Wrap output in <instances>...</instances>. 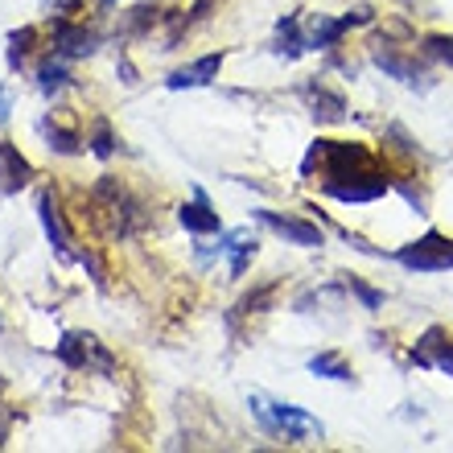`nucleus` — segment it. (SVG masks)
<instances>
[{
	"mask_svg": "<svg viewBox=\"0 0 453 453\" xmlns=\"http://www.w3.org/2000/svg\"><path fill=\"white\" fill-rule=\"evenodd\" d=\"M58 358L71 371H91V367H96V371H104V375H111V371H116L111 355L96 342V338H91V334H74V330H66V334H62Z\"/></svg>",
	"mask_w": 453,
	"mask_h": 453,
	"instance_id": "obj_5",
	"label": "nucleus"
},
{
	"mask_svg": "<svg viewBox=\"0 0 453 453\" xmlns=\"http://www.w3.org/2000/svg\"><path fill=\"white\" fill-rule=\"evenodd\" d=\"M223 66V54H206L194 66H181V71L169 74V91H186V87H206Z\"/></svg>",
	"mask_w": 453,
	"mask_h": 453,
	"instance_id": "obj_12",
	"label": "nucleus"
},
{
	"mask_svg": "<svg viewBox=\"0 0 453 453\" xmlns=\"http://www.w3.org/2000/svg\"><path fill=\"white\" fill-rule=\"evenodd\" d=\"M37 87H42L46 96H54L58 87H66V58H58V62H46V66L37 71Z\"/></svg>",
	"mask_w": 453,
	"mask_h": 453,
	"instance_id": "obj_19",
	"label": "nucleus"
},
{
	"mask_svg": "<svg viewBox=\"0 0 453 453\" xmlns=\"http://www.w3.org/2000/svg\"><path fill=\"white\" fill-rule=\"evenodd\" d=\"M87 144H91V153H96L99 161H108V157L116 153V136H111V124L104 116L96 119V128H91V141Z\"/></svg>",
	"mask_w": 453,
	"mask_h": 453,
	"instance_id": "obj_17",
	"label": "nucleus"
},
{
	"mask_svg": "<svg viewBox=\"0 0 453 453\" xmlns=\"http://www.w3.org/2000/svg\"><path fill=\"white\" fill-rule=\"evenodd\" d=\"M34 181V165L21 157V149L9 141H0V198H9V194H17L21 186H29Z\"/></svg>",
	"mask_w": 453,
	"mask_h": 453,
	"instance_id": "obj_10",
	"label": "nucleus"
},
{
	"mask_svg": "<svg viewBox=\"0 0 453 453\" xmlns=\"http://www.w3.org/2000/svg\"><path fill=\"white\" fill-rule=\"evenodd\" d=\"M178 219H181L186 231H194V235H223V223H219V215L211 211V203H206L203 190H194V203L181 206Z\"/></svg>",
	"mask_w": 453,
	"mask_h": 453,
	"instance_id": "obj_11",
	"label": "nucleus"
},
{
	"mask_svg": "<svg viewBox=\"0 0 453 453\" xmlns=\"http://www.w3.org/2000/svg\"><path fill=\"white\" fill-rule=\"evenodd\" d=\"M0 334H4V318H0Z\"/></svg>",
	"mask_w": 453,
	"mask_h": 453,
	"instance_id": "obj_23",
	"label": "nucleus"
},
{
	"mask_svg": "<svg viewBox=\"0 0 453 453\" xmlns=\"http://www.w3.org/2000/svg\"><path fill=\"white\" fill-rule=\"evenodd\" d=\"M251 412L260 417V425L285 441H305V437H322V425L297 404H276V400H264V395H251Z\"/></svg>",
	"mask_w": 453,
	"mask_h": 453,
	"instance_id": "obj_3",
	"label": "nucleus"
},
{
	"mask_svg": "<svg viewBox=\"0 0 453 453\" xmlns=\"http://www.w3.org/2000/svg\"><path fill=\"white\" fill-rule=\"evenodd\" d=\"M310 371L313 375H322V380H350V367H346V358L338 350H322V355L310 358Z\"/></svg>",
	"mask_w": 453,
	"mask_h": 453,
	"instance_id": "obj_15",
	"label": "nucleus"
},
{
	"mask_svg": "<svg viewBox=\"0 0 453 453\" xmlns=\"http://www.w3.org/2000/svg\"><path fill=\"white\" fill-rule=\"evenodd\" d=\"M4 119H9V91L0 87V124H4Z\"/></svg>",
	"mask_w": 453,
	"mask_h": 453,
	"instance_id": "obj_22",
	"label": "nucleus"
},
{
	"mask_svg": "<svg viewBox=\"0 0 453 453\" xmlns=\"http://www.w3.org/2000/svg\"><path fill=\"white\" fill-rule=\"evenodd\" d=\"M395 260L404 264L408 273H420V276L449 273V268H453V239L429 231V235H420L417 243H408V248L395 251Z\"/></svg>",
	"mask_w": 453,
	"mask_h": 453,
	"instance_id": "obj_4",
	"label": "nucleus"
},
{
	"mask_svg": "<svg viewBox=\"0 0 453 453\" xmlns=\"http://www.w3.org/2000/svg\"><path fill=\"white\" fill-rule=\"evenodd\" d=\"M313 169L322 173V190L338 203H375L388 194V173L380 169V161L371 157V149L346 141H318L305 157L301 173L310 178Z\"/></svg>",
	"mask_w": 453,
	"mask_h": 453,
	"instance_id": "obj_1",
	"label": "nucleus"
},
{
	"mask_svg": "<svg viewBox=\"0 0 453 453\" xmlns=\"http://www.w3.org/2000/svg\"><path fill=\"white\" fill-rule=\"evenodd\" d=\"M54 29V54L58 58H87V54H96V29H87V25L71 21V17H58V21L50 25Z\"/></svg>",
	"mask_w": 453,
	"mask_h": 453,
	"instance_id": "obj_7",
	"label": "nucleus"
},
{
	"mask_svg": "<svg viewBox=\"0 0 453 453\" xmlns=\"http://www.w3.org/2000/svg\"><path fill=\"white\" fill-rule=\"evenodd\" d=\"M256 219H260L264 226H273L276 235H285L288 243H297V248H322L326 243L322 226L305 223V219H288V215H276V211H256Z\"/></svg>",
	"mask_w": 453,
	"mask_h": 453,
	"instance_id": "obj_9",
	"label": "nucleus"
},
{
	"mask_svg": "<svg viewBox=\"0 0 453 453\" xmlns=\"http://www.w3.org/2000/svg\"><path fill=\"white\" fill-rule=\"evenodd\" d=\"M37 215H42V226H46V235H50V248H54V256H58L62 264H71V260H74L71 231H66V223H62V211H58V203H54V194H50V190L37 194Z\"/></svg>",
	"mask_w": 453,
	"mask_h": 453,
	"instance_id": "obj_8",
	"label": "nucleus"
},
{
	"mask_svg": "<svg viewBox=\"0 0 453 453\" xmlns=\"http://www.w3.org/2000/svg\"><path fill=\"white\" fill-rule=\"evenodd\" d=\"M34 37H37V29L34 25H25V29H17V34H9V66L17 71L21 66V58L34 50Z\"/></svg>",
	"mask_w": 453,
	"mask_h": 453,
	"instance_id": "obj_18",
	"label": "nucleus"
},
{
	"mask_svg": "<svg viewBox=\"0 0 453 453\" xmlns=\"http://www.w3.org/2000/svg\"><path fill=\"white\" fill-rule=\"evenodd\" d=\"M310 99H313V119H318V124H338V119H342V111H346L342 96H330V91L318 83V87H310Z\"/></svg>",
	"mask_w": 453,
	"mask_h": 453,
	"instance_id": "obj_14",
	"label": "nucleus"
},
{
	"mask_svg": "<svg viewBox=\"0 0 453 453\" xmlns=\"http://www.w3.org/2000/svg\"><path fill=\"white\" fill-rule=\"evenodd\" d=\"M346 285H350V288H355V293H358V297H363V305H367V310H380V305H383V293H375V288H367V285H363V280H346Z\"/></svg>",
	"mask_w": 453,
	"mask_h": 453,
	"instance_id": "obj_21",
	"label": "nucleus"
},
{
	"mask_svg": "<svg viewBox=\"0 0 453 453\" xmlns=\"http://www.w3.org/2000/svg\"><path fill=\"white\" fill-rule=\"evenodd\" d=\"M425 50H429V54H437V58H445L453 66V37H429V42H425Z\"/></svg>",
	"mask_w": 453,
	"mask_h": 453,
	"instance_id": "obj_20",
	"label": "nucleus"
},
{
	"mask_svg": "<svg viewBox=\"0 0 453 453\" xmlns=\"http://www.w3.org/2000/svg\"><path fill=\"white\" fill-rule=\"evenodd\" d=\"M42 132H46V141H50V149L54 153H79L83 149V141H79V132H71V128H62V124H42Z\"/></svg>",
	"mask_w": 453,
	"mask_h": 453,
	"instance_id": "obj_16",
	"label": "nucleus"
},
{
	"mask_svg": "<svg viewBox=\"0 0 453 453\" xmlns=\"http://www.w3.org/2000/svg\"><path fill=\"white\" fill-rule=\"evenodd\" d=\"M276 54H285V58H301L305 54V29H301L297 17H285L276 25Z\"/></svg>",
	"mask_w": 453,
	"mask_h": 453,
	"instance_id": "obj_13",
	"label": "nucleus"
},
{
	"mask_svg": "<svg viewBox=\"0 0 453 453\" xmlns=\"http://www.w3.org/2000/svg\"><path fill=\"white\" fill-rule=\"evenodd\" d=\"M91 206H96L104 231L116 235V239H128L132 231H141L144 226V206L136 203L128 186H124L119 178H111V173H104V178L96 181V190H91Z\"/></svg>",
	"mask_w": 453,
	"mask_h": 453,
	"instance_id": "obj_2",
	"label": "nucleus"
},
{
	"mask_svg": "<svg viewBox=\"0 0 453 453\" xmlns=\"http://www.w3.org/2000/svg\"><path fill=\"white\" fill-rule=\"evenodd\" d=\"M412 363H417V367L441 371V375H453V338L445 334L441 326H429V330L420 334V342L412 346Z\"/></svg>",
	"mask_w": 453,
	"mask_h": 453,
	"instance_id": "obj_6",
	"label": "nucleus"
}]
</instances>
